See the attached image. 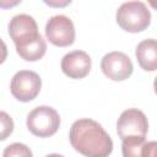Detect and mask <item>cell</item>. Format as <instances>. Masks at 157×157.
<instances>
[{"instance_id":"cell-9","label":"cell","mask_w":157,"mask_h":157,"mask_svg":"<svg viewBox=\"0 0 157 157\" xmlns=\"http://www.w3.org/2000/svg\"><path fill=\"white\" fill-rule=\"evenodd\" d=\"M91 58L83 50H74L61 59V71L70 78H83L91 70Z\"/></svg>"},{"instance_id":"cell-8","label":"cell","mask_w":157,"mask_h":157,"mask_svg":"<svg viewBox=\"0 0 157 157\" xmlns=\"http://www.w3.org/2000/svg\"><path fill=\"white\" fill-rule=\"evenodd\" d=\"M102 72L113 81H124L132 74L134 66L130 58L123 52H110L102 58Z\"/></svg>"},{"instance_id":"cell-3","label":"cell","mask_w":157,"mask_h":157,"mask_svg":"<svg viewBox=\"0 0 157 157\" xmlns=\"http://www.w3.org/2000/svg\"><path fill=\"white\" fill-rule=\"evenodd\" d=\"M26 124L33 135L38 137H49L58 131L60 126V117L54 108L39 105L28 113Z\"/></svg>"},{"instance_id":"cell-12","label":"cell","mask_w":157,"mask_h":157,"mask_svg":"<svg viewBox=\"0 0 157 157\" xmlns=\"http://www.w3.org/2000/svg\"><path fill=\"white\" fill-rule=\"evenodd\" d=\"M17 54L26 61H37L42 59L47 52V43L42 36H39L36 40L31 42L27 45L16 48Z\"/></svg>"},{"instance_id":"cell-16","label":"cell","mask_w":157,"mask_h":157,"mask_svg":"<svg viewBox=\"0 0 157 157\" xmlns=\"http://www.w3.org/2000/svg\"><path fill=\"white\" fill-rule=\"evenodd\" d=\"M45 4H48V5H50V6H65V5H67V4H70V1H63V2H53V1H44Z\"/></svg>"},{"instance_id":"cell-2","label":"cell","mask_w":157,"mask_h":157,"mask_svg":"<svg viewBox=\"0 0 157 157\" xmlns=\"http://www.w3.org/2000/svg\"><path fill=\"white\" fill-rule=\"evenodd\" d=\"M117 23L126 32L136 33L146 29L151 23V12L142 1H126L117 10Z\"/></svg>"},{"instance_id":"cell-1","label":"cell","mask_w":157,"mask_h":157,"mask_svg":"<svg viewBox=\"0 0 157 157\" xmlns=\"http://www.w3.org/2000/svg\"><path fill=\"white\" fill-rule=\"evenodd\" d=\"M71 146L85 157H108L113 151V141L108 132L92 119H78L69 132Z\"/></svg>"},{"instance_id":"cell-14","label":"cell","mask_w":157,"mask_h":157,"mask_svg":"<svg viewBox=\"0 0 157 157\" xmlns=\"http://www.w3.org/2000/svg\"><path fill=\"white\" fill-rule=\"evenodd\" d=\"M13 131V120L6 113L0 110V141L6 140Z\"/></svg>"},{"instance_id":"cell-18","label":"cell","mask_w":157,"mask_h":157,"mask_svg":"<svg viewBox=\"0 0 157 157\" xmlns=\"http://www.w3.org/2000/svg\"><path fill=\"white\" fill-rule=\"evenodd\" d=\"M45 157H64V156L59 155V153H50V155H47Z\"/></svg>"},{"instance_id":"cell-10","label":"cell","mask_w":157,"mask_h":157,"mask_svg":"<svg viewBox=\"0 0 157 157\" xmlns=\"http://www.w3.org/2000/svg\"><path fill=\"white\" fill-rule=\"evenodd\" d=\"M156 141L146 142L145 136H128L123 139V157H156Z\"/></svg>"},{"instance_id":"cell-15","label":"cell","mask_w":157,"mask_h":157,"mask_svg":"<svg viewBox=\"0 0 157 157\" xmlns=\"http://www.w3.org/2000/svg\"><path fill=\"white\" fill-rule=\"evenodd\" d=\"M7 58V47L5 42L0 38V64H2Z\"/></svg>"},{"instance_id":"cell-6","label":"cell","mask_w":157,"mask_h":157,"mask_svg":"<svg viewBox=\"0 0 157 157\" xmlns=\"http://www.w3.org/2000/svg\"><path fill=\"white\" fill-rule=\"evenodd\" d=\"M45 36L56 47H69L75 42L74 22L65 15L52 16L45 25Z\"/></svg>"},{"instance_id":"cell-13","label":"cell","mask_w":157,"mask_h":157,"mask_svg":"<svg viewBox=\"0 0 157 157\" xmlns=\"http://www.w3.org/2000/svg\"><path fill=\"white\" fill-rule=\"evenodd\" d=\"M2 157H33L31 148L21 142H13L5 147Z\"/></svg>"},{"instance_id":"cell-7","label":"cell","mask_w":157,"mask_h":157,"mask_svg":"<svg viewBox=\"0 0 157 157\" xmlns=\"http://www.w3.org/2000/svg\"><path fill=\"white\" fill-rule=\"evenodd\" d=\"M148 121L145 113L136 108L124 110L117 121V132L123 140L128 136H146Z\"/></svg>"},{"instance_id":"cell-4","label":"cell","mask_w":157,"mask_h":157,"mask_svg":"<svg viewBox=\"0 0 157 157\" xmlns=\"http://www.w3.org/2000/svg\"><path fill=\"white\" fill-rule=\"evenodd\" d=\"M42 87V80L39 75L31 70L17 71L10 83L12 96L20 102H29L34 99Z\"/></svg>"},{"instance_id":"cell-11","label":"cell","mask_w":157,"mask_h":157,"mask_svg":"<svg viewBox=\"0 0 157 157\" xmlns=\"http://www.w3.org/2000/svg\"><path fill=\"white\" fill-rule=\"evenodd\" d=\"M139 65L145 71H155L157 67V43L156 39L150 38L140 42L135 50Z\"/></svg>"},{"instance_id":"cell-17","label":"cell","mask_w":157,"mask_h":157,"mask_svg":"<svg viewBox=\"0 0 157 157\" xmlns=\"http://www.w3.org/2000/svg\"><path fill=\"white\" fill-rule=\"evenodd\" d=\"M18 2H21V1H0V6L1 7H9V6H13V5H17Z\"/></svg>"},{"instance_id":"cell-5","label":"cell","mask_w":157,"mask_h":157,"mask_svg":"<svg viewBox=\"0 0 157 157\" xmlns=\"http://www.w3.org/2000/svg\"><path fill=\"white\" fill-rule=\"evenodd\" d=\"M9 34L13 40L16 48L29 44L40 34L36 20L27 13L15 15L9 22Z\"/></svg>"}]
</instances>
